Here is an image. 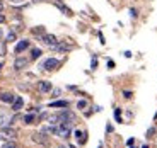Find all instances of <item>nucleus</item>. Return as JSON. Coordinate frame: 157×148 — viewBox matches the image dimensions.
<instances>
[{
  "mask_svg": "<svg viewBox=\"0 0 157 148\" xmlns=\"http://www.w3.org/2000/svg\"><path fill=\"white\" fill-rule=\"evenodd\" d=\"M55 116H56V119H58V124L60 123H74L75 121V114L70 113L68 109H63L62 113L55 114Z\"/></svg>",
  "mask_w": 157,
  "mask_h": 148,
  "instance_id": "obj_1",
  "label": "nucleus"
},
{
  "mask_svg": "<svg viewBox=\"0 0 157 148\" xmlns=\"http://www.w3.org/2000/svg\"><path fill=\"white\" fill-rule=\"evenodd\" d=\"M60 65V61L56 58H48V60H44L43 63H41V66L39 68H43V70H48V72H53V70H56V66Z\"/></svg>",
  "mask_w": 157,
  "mask_h": 148,
  "instance_id": "obj_2",
  "label": "nucleus"
},
{
  "mask_svg": "<svg viewBox=\"0 0 157 148\" xmlns=\"http://www.w3.org/2000/svg\"><path fill=\"white\" fill-rule=\"evenodd\" d=\"M41 41H43L46 46H50V48H53L56 43H58V39H56L53 34H43L41 36Z\"/></svg>",
  "mask_w": 157,
  "mask_h": 148,
  "instance_id": "obj_3",
  "label": "nucleus"
},
{
  "mask_svg": "<svg viewBox=\"0 0 157 148\" xmlns=\"http://www.w3.org/2000/svg\"><path fill=\"white\" fill-rule=\"evenodd\" d=\"M28 48H29V41H28V39H22V41H19V43L16 44L14 51H16L17 55H21V53H22L24 50H28Z\"/></svg>",
  "mask_w": 157,
  "mask_h": 148,
  "instance_id": "obj_4",
  "label": "nucleus"
},
{
  "mask_svg": "<svg viewBox=\"0 0 157 148\" xmlns=\"http://www.w3.org/2000/svg\"><path fill=\"white\" fill-rule=\"evenodd\" d=\"M0 101L2 102H9V104H12V102L16 101V95L10 92H5V94H0Z\"/></svg>",
  "mask_w": 157,
  "mask_h": 148,
  "instance_id": "obj_5",
  "label": "nucleus"
},
{
  "mask_svg": "<svg viewBox=\"0 0 157 148\" xmlns=\"http://www.w3.org/2000/svg\"><path fill=\"white\" fill-rule=\"evenodd\" d=\"M28 63H29L28 58H17L16 61H14V68H16V70H21L24 66H28Z\"/></svg>",
  "mask_w": 157,
  "mask_h": 148,
  "instance_id": "obj_6",
  "label": "nucleus"
},
{
  "mask_svg": "<svg viewBox=\"0 0 157 148\" xmlns=\"http://www.w3.org/2000/svg\"><path fill=\"white\" fill-rule=\"evenodd\" d=\"M38 89H39V92H43V94L50 92V90H51V82H46V80H43V82H39Z\"/></svg>",
  "mask_w": 157,
  "mask_h": 148,
  "instance_id": "obj_7",
  "label": "nucleus"
},
{
  "mask_svg": "<svg viewBox=\"0 0 157 148\" xmlns=\"http://www.w3.org/2000/svg\"><path fill=\"white\" fill-rule=\"evenodd\" d=\"M22 105H24V99L22 97H16V101L12 102V109L19 111V109H22Z\"/></svg>",
  "mask_w": 157,
  "mask_h": 148,
  "instance_id": "obj_8",
  "label": "nucleus"
},
{
  "mask_svg": "<svg viewBox=\"0 0 157 148\" xmlns=\"http://www.w3.org/2000/svg\"><path fill=\"white\" fill-rule=\"evenodd\" d=\"M51 50L60 51V53H62V51H68V50H70V46H68V44H65V43H60V41H58V43H56L55 46L51 48Z\"/></svg>",
  "mask_w": 157,
  "mask_h": 148,
  "instance_id": "obj_9",
  "label": "nucleus"
},
{
  "mask_svg": "<svg viewBox=\"0 0 157 148\" xmlns=\"http://www.w3.org/2000/svg\"><path fill=\"white\" fill-rule=\"evenodd\" d=\"M75 138H77V141H78L80 145L86 143V133L80 131V129H77V131H75Z\"/></svg>",
  "mask_w": 157,
  "mask_h": 148,
  "instance_id": "obj_10",
  "label": "nucleus"
},
{
  "mask_svg": "<svg viewBox=\"0 0 157 148\" xmlns=\"http://www.w3.org/2000/svg\"><path fill=\"white\" fill-rule=\"evenodd\" d=\"M50 107H68V102L67 101H56V102H51L50 104Z\"/></svg>",
  "mask_w": 157,
  "mask_h": 148,
  "instance_id": "obj_11",
  "label": "nucleus"
},
{
  "mask_svg": "<svg viewBox=\"0 0 157 148\" xmlns=\"http://www.w3.org/2000/svg\"><path fill=\"white\" fill-rule=\"evenodd\" d=\"M41 136H43V135H39V133H38V135H33V140H34V141H38V143L46 145V143H48V140H46V138H41Z\"/></svg>",
  "mask_w": 157,
  "mask_h": 148,
  "instance_id": "obj_12",
  "label": "nucleus"
},
{
  "mask_svg": "<svg viewBox=\"0 0 157 148\" xmlns=\"http://www.w3.org/2000/svg\"><path fill=\"white\" fill-rule=\"evenodd\" d=\"M39 56H41V50H38V48H33V50H31V60H38Z\"/></svg>",
  "mask_w": 157,
  "mask_h": 148,
  "instance_id": "obj_13",
  "label": "nucleus"
},
{
  "mask_svg": "<svg viewBox=\"0 0 157 148\" xmlns=\"http://www.w3.org/2000/svg\"><path fill=\"white\" fill-rule=\"evenodd\" d=\"M56 7L60 9V10L63 12V14H65V16H72V10L68 7H65V5H62V4H56Z\"/></svg>",
  "mask_w": 157,
  "mask_h": 148,
  "instance_id": "obj_14",
  "label": "nucleus"
},
{
  "mask_svg": "<svg viewBox=\"0 0 157 148\" xmlns=\"http://www.w3.org/2000/svg\"><path fill=\"white\" fill-rule=\"evenodd\" d=\"M0 131L4 133V135H7V136H16V129H10V128H2Z\"/></svg>",
  "mask_w": 157,
  "mask_h": 148,
  "instance_id": "obj_15",
  "label": "nucleus"
},
{
  "mask_svg": "<svg viewBox=\"0 0 157 148\" xmlns=\"http://www.w3.org/2000/svg\"><path fill=\"white\" fill-rule=\"evenodd\" d=\"M34 119H36L34 114H28V116H24V123H26V124H33Z\"/></svg>",
  "mask_w": 157,
  "mask_h": 148,
  "instance_id": "obj_16",
  "label": "nucleus"
},
{
  "mask_svg": "<svg viewBox=\"0 0 157 148\" xmlns=\"http://www.w3.org/2000/svg\"><path fill=\"white\" fill-rule=\"evenodd\" d=\"M33 34L43 36V34H46V32H44V28H41V26H38V28H34V29H33Z\"/></svg>",
  "mask_w": 157,
  "mask_h": 148,
  "instance_id": "obj_17",
  "label": "nucleus"
},
{
  "mask_svg": "<svg viewBox=\"0 0 157 148\" xmlns=\"http://www.w3.org/2000/svg\"><path fill=\"white\" fill-rule=\"evenodd\" d=\"M2 148H17V145H16V141H7V143L2 145Z\"/></svg>",
  "mask_w": 157,
  "mask_h": 148,
  "instance_id": "obj_18",
  "label": "nucleus"
},
{
  "mask_svg": "<svg viewBox=\"0 0 157 148\" xmlns=\"http://www.w3.org/2000/svg\"><path fill=\"white\" fill-rule=\"evenodd\" d=\"M7 41H9V43H12V41H16V32H14V31H10V32L7 34Z\"/></svg>",
  "mask_w": 157,
  "mask_h": 148,
  "instance_id": "obj_19",
  "label": "nucleus"
},
{
  "mask_svg": "<svg viewBox=\"0 0 157 148\" xmlns=\"http://www.w3.org/2000/svg\"><path fill=\"white\" fill-rule=\"evenodd\" d=\"M114 117H116L118 123H121V113H120V109H114Z\"/></svg>",
  "mask_w": 157,
  "mask_h": 148,
  "instance_id": "obj_20",
  "label": "nucleus"
},
{
  "mask_svg": "<svg viewBox=\"0 0 157 148\" xmlns=\"http://www.w3.org/2000/svg\"><path fill=\"white\" fill-rule=\"evenodd\" d=\"M86 105H87L86 101H78V102H77V109H84Z\"/></svg>",
  "mask_w": 157,
  "mask_h": 148,
  "instance_id": "obj_21",
  "label": "nucleus"
},
{
  "mask_svg": "<svg viewBox=\"0 0 157 148\" xmlns=\"http://www.w3.org/2000/svg\"><path fill=\"white\" fill-rule=\"evenodd\" d=\"M130 16H132V17H133V19H135V17L138 16V12H137V9H130Z\"/></svg>",
  "mask_w": 157,
  "mask_h": 148,
  "instance_id": "obj_22",
  "label": "nucleus"
},
{
  "mask_svg": "<svg viewBox=\"0 0 157 148\" xmlns=\"http://www.w3.org/2000/svg\"><path fill=\"white\" fill-rule=\"evenodd\" d=\"M96 66H98V60H92V63H90V68H92V70H96Z\"/></svg>",
  "mask_w": 157,
  "mask_h": 148,
  "instance_id": "obj_23",
  "label": "nucleus"
},
{
  "mask_svg": "<svg viewBox=\"0 0 157 148\" xmlns=\"http://www.w3.org/2000/svg\"><path fill=\"white\" fill-rule=\"evenodd\" d=\"M154 133H155V129H154V128H150L149 131H147V136H149V138H152V135H154Z\"/></svg>",
  "mask_w": 157,
  "mask_h": 148,
  "instance_id": "obj_24",
  "label": "nucleus"
},
{
  "mask_svg": "<svg viewBox=\"0 0 157 148\" xmlns=\"http://www.w3.org/2000/svg\"><path fill=\"white\" fill-rule=\"evenodd\" d=\"M123 95H125L126 99H130V97H132V92H130V90H125V92H123Z\"/></svg>",
  "mask_w": 157,
  "mask_h": 148,
  "instance_id": "obj_25",
  "label": "nucleus"
},
{
  "mask_svg": "<svg viewBox=\"0 0 157 148\" xmlns=\"http://www.w3.org/2000/svg\"><path fill=\"white\" fill-rule=\"evenodd\" d=\"M9 2H10V4H22L24 0H9Z\"/></svg>",
  "mask_w": 157,
  "mask_h": 148,
  "instance_id": "obj_26",
  "label": "nucleus"
},
{
  "mask_svg": "<svg viewBox=\"0 0 157 148\" xmlns=\"http://www.w3.org/2000/svg\"><path fill=\"white\" fill-rule=\"evenodd\" d=\"M106 131H108V133H111V131H113V126L108 124V126H106Z\"/></svg>",
  "mask_w": 157,
  "mask_h": 148,
  "instance_id": "obj_27",
  "label": "nucleus"
},
{
  "mask_svg": "<svg viewBox=\"0 0 157 148\" xmlns=\"http://www.w3.org/2000/svg\"><path fill=\"white\" fill-rule=\"evenodd\" d=\"M99 39H101V43H102V44L106 43V41H104V36H102V34H101V32H99Z\"/></svg>",
  "mask_w": 157,
  "mask_h": 148,
  "instance_id": "obj_28",
  "label": "nucleus"
},
{
  "mask_svg": "<svg viewBox=\"0 0 157 148\" xmlns=\"http://www.w3.org/2000/svg\"><path fill=\"white\" fill-rule=\"evenodd\" d=\"M4 10V2H2V0H0V12Z\"/></svg>",
  "mask_w": 157,
  "mask_h": 148,
  "instance_id": "obj_29",
  "label": "nucleus"
},
{
  "mask_svg": "<svg viewBox=\"0 0 157 148\" xmlns=\"http://www.w3.org/2000/svg\"><path fill=\"white\" fill-rule=\"evenodd\" d=\"M4 20H5V17H4V16H2V14H0V24L4 22Z\"/></svg>",
  "mask_w": 157,
  "mask_h": 148,
  "instance_id": "obj_30",
  "label": "nucleus"
},
{
  "mask_svg": "<svg viewBox=\"0 0 157 148\" xmlns=\"http://www.w3.org/2000/svg\"><path fill=\"white\" fill-rule=\"evenodd\" d=\"M2 36H4V29L0 28V39H2Z\"/></svg>",
  "mask_w": 157,
  "mask_h": 148,
  "instance_id": "obj_31",
  "label": "nucleus"
},
{
  "mask_svg": "<svg viewBox=\"0 0 157 148\" xmlns=\"http://www.w3.org/2000/svg\"><path fill=\"white\" fill-rule=\"evenodd\" d=\"M33 2H41V0H33Z\"/></svg>",
  "mask_w": 157,
  "mask_h": 148,
  "instance_id": "obj_32",
  "label": "nucleus"
},
{
  "mask_svg": "<svg viewBox=\"0 0 157 148\" xmlns=\"http://www.w3.org/2000/svg\"><path fill=\"white\" fill-rule=\"evenodd\" d=\"M58 148H68V146H58Z\"/></svg>",
  "mask_w": 157,
  "mask_h": 148,
  "instance_id": "obj_33",
  "label": "nucleus"
},
{
  "mask_svg": "<svg viewBox=\"0 0 157 148\" xmlns=\"http://www.w3.org/2000/svg\"><path fill=\"white\" fill-rule=\"evenodd\" d=\"M0 68H2V63H0Z\"/></svg>",
  "mask_w": 157,
  "mask_h": 148,
  "instance_id": "obj_34",
  "label": "nucleus"
}]
</instances>
